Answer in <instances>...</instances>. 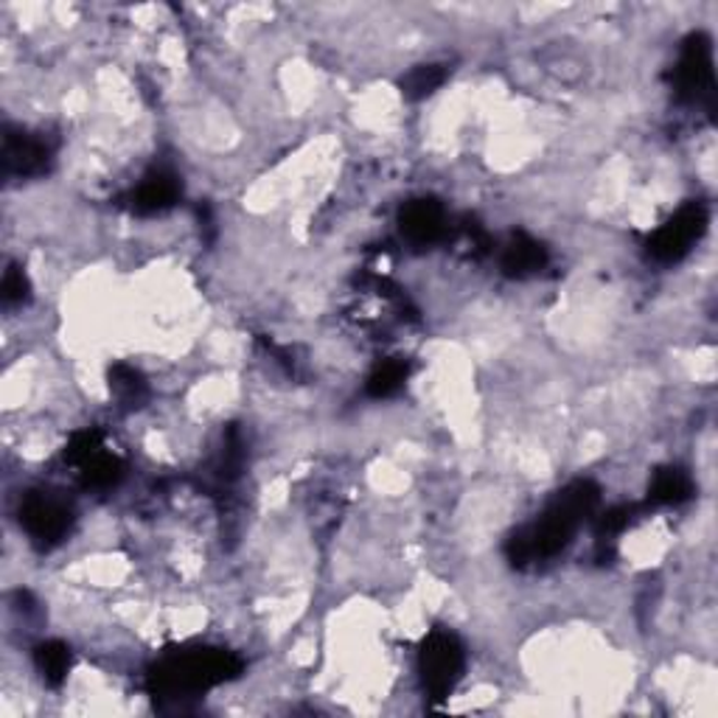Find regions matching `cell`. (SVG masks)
Segmentation results:
<instances>
[{"mask_svg": "<svg viewBox=\"0 0 718 718\" xmlns=\"http://www.w3.org/2000/svg\"><path fill=\"white\" fill-rule=\"evenodd\" d=\"M598 499L601 488L592 480H575L567 488H561L533 525L511 533L506 545L508 561L513 567H525L531 561L559 556L572 542L581 522L598 508Z\"/></svg>", "mask_w": 718, "mask_h": 718, "instance_id": "obj_1", "label": "cell"}, {"mask_svg": "<svg viewBox=\"0 0 718 718\" xmlns=\"http://www.w3.org/2000/svg\"><path fill=\"white\" fill-rule=\"evenodd\" d=\"M242 673V659L225 648H194L172 654L149 671L147 688L154 698H186L211 691Z\"/></svg>", "mask_w": 718, "mask_h": 718, "instance_id": "obj_2", "label": "cell"}, {"mask_svg": "<svg viewBox=\"0 0 718 718\" xmlns=\"http://www.w3.org/2000/svg\"><path fill=\"white\" fill-rule=\"evenodd\" d=\"M463 645L449 632H433L421 643L419 671L424 679L426 693L441 702L455 691L458 679L463 677Z\"/></svg>", "mask_w": 718, "mask_h": 718, "instance_id": "obj_3", "label": "cell"}, {"mask_svg": "<svg viewBox=\"0 0 718 718\" xmlns=\"http://www.w3.org/2000/svg\"><path fill=\"white\" fill-rule=\"evenodd\" d=\"M673 82H677L679 99L707 104L713 110L716 85H713V42L707 34L698 32L688 37Z\"/></svg>", "mask_w": 718, "mask_h": 718, "instance_id": "obj_4", "label": "cell"}, {"mask_svg": "<svg viewBox=\"0 0 718 718\" xmlns=\"http://www.w3.org/2000/svg\"><path fill=\"white\" fill-rule=\"evenodd\" d=\"M707 231V208L702 202H688L679 208L666 225L654 231L648 239V253L657 261H679L682 256L691 253V247L696 245Z\"/></svg>", "mask_w": 718, "mask_h": 718, "instance_id": "obj_5", "label": "cell"}, {"mask_svg": "<svg viewBox=\"0 0 718 718\" xmlns=\"http://www.w3.org/2000/svg\"><path fill=\"white\" fill-rule=\"evenodd\" d=\"M21 525L40 547L60 545L74 525V513L65 503L48 494H28L21 506Z\"/></svg>", "mask_w": 718, "mask_h": 718, "instance_id": "obj_6", "label": "cell"}, {"mask_svg": "<svg viewBox=\"0 0 718 718\" xmlns=\"http://www.w3.org/2000/svg\"><path fill=\"white\" fill-rule=\"evenodd\" d=\"M51 166V149L46 140L7 129L3 135V174L7 177H40Z\"/></svg>", "mask_w": 718, "mask_h": 718, "instance_id": "obj_7", "label": "cell"}, {"mask_svg": "<svg viewBox=\"0 0 718 718\" xmlns=\"http://www.w3.org/2000/svg\"><path fill=\"white\" fill-rule=\"evenodd\" d=\"M401 233L416 245H433L444 236L446 213L435 200H410L399 213Z\"/></svg>", "mask_w": 718, "mask_h": 718, "instance_id": "obj_8", "label": "cell"}, {"mask_svg": "<svg viewBox=\"0 0 718 718\" xmlns=\"http://www.w3.org/2000/svg\"><path fill=\"white\" fill-rule=\"evenodd\" d=\"M180 180L169 172H152L149 177H144L138 188L129 194V208L140 216H149V213H160L172 208L180 200Z\"/></svg>", "mask_w": 718, "mask_h": 718, "instance_id": "obj_9", "label": "cell"}, {"mask_svg": "<svg viewBox=\"0 0 718 718\" xmlns=\"http://www.w3.org/2000/svg\"><path fill=\"white\" fill-rule=\"evenodd\" d=\"M547 264V250L538 245L536 239L525 236V233H517L508 247L503 250V270L511 278H525V275L536 273Z\"/></svg>", "mask_w": 718, "mask_h": 718, "instance_id": "obj_10", "label": "cell"}, {"mask_svg": "<svg viewBox=\"0 0 718 718\" xmlns=\"http://www.w3.org/2000/svg\"><path fill=\"white\" fill-rule=\"evenodd\" d=\"M648 497L659 506H679V503H688L693 497V480L688 478V472L677 469V466H666V469H657L652 480V488H648Z\"/></svg>", "mask_w": 718, "mask_h": 718, "instance_id": "obj_11", "label": "cell"}, {"mask_svg": "<svg viewBox=\"0 0 718 718\" xmlns=\"http://www.w3.org/2000/svg\"><path fill=\"white\" fill-rule=\"evenodd\" d=\"M34 663H37V671L42 673L48 685L57 688L65 682L67 671H71V652L60 640H48V643H40L34 648Z\"/></svg>", "mask_w": 718, "mask_h": 718, "instance_id": "obj_12", "label": "cell"}, {"mask_svg": "<svg viewBox=\"0 0 718 718\" xmlns=\"http://www.w3.org/2000/svg\"><path fill=\"white\" fill-rule=\"evenodd\" d=\"M407 380V362L401 359H385L380 366L373 368V373L368 376V393L373 399H387L393 393H399L401 385Z\"/></svg>", "mask_w": 718, "mask_h": 718, "instance_id": "obj_13", "label": "cell"}, {"mask_svg": "<svg viewBox=\"0 0 718 718\" xmlns=\"http://www.w3.org/2000/svg\"><path fill=\"white\" fill-rule=\"evenodd\" d=\"M444 82H446L444 65H419L412 67L410 74L401 79V94H405L407 99L419 101L426 99V96H433Z\"/></svg>", "mask_w": 718, "mask_h": 718, "instance_id": "obj_14", "label": "cell"}, {"mask_svg": "<svg viewBox=\"0 0 718 718\" xmlns=\"http://www.w3.org/2000/svg\"><path fill=\"white\" fill-rule=\"evenodd\" d=\"M79 469L82 483H85L87 488H110L121 480V460L113 458V455H107L104 449H101L99 455H94L90 460H85Z\"/></svg>", "mask_w": 718, "mask_h": 718, "instance_id": "obj_15", "label": "cell"}, {"mask_svg": "<svg viewBox=\"0 0 718 718\" xmlns=\"http://www.w3.org/2000/svg\"><path fill=\"white\" fill-rule=\"evenodd\" d=\"M110 387L127 407H138L140 401L147 399V382L129 366H115L110 371Z\"/></svg>", "mask_w": 718, "mask_h": 718, "instance_id": "obj_16", "label": "cell"}, {"mask_svg": "<svg viewBox=\"0 0 718 718\" xmlns=\"http://www.w3.org/2000/svg\"><path fill=\"white\" fill-rule=\"evenodd\" d=\"M101 449H104V444H101V433L99 430H85V433H76L74 441L67 444L65 449V460H71V463L82 466L85 460H90L94 455H99Z\"/></svg>", "mask_w": 718, "mask_h": 718, "instance_id": "obj_17", "label": "cell"}, {"mask_svg": "<svg viewBox=\"0 0 718 718\" xmlns=\"http://www.w3.org/2000/svg\"><path fill=\"white\" fill-rule=\"evenodd\" d=\"M634 513H637V508L634 506H618V508H609L606 513H601L598 542H606V538H612V536H618V533H623L626 528L632 525Z\"/></svg>", "mask_w": 718, "mask_h": 718, "instance_id": "obj_18", "label": "cell"}, {"mask_svg": "<svg viewBox=\"0 0 718 718\" xmlns=\"http://www.w3.org/2000/svg\"><path fill=\"white\" fill-rule=\"evenodd\" d=\"M3 304L7 307H14V304H23V300L28 298V278L26 273H23L21 267L12 264L7 270V275H3Z\"/></svg>", "mask_w": 718, "mask_h": 718, "instance_id": "obj_19", "label": "cell"}]
</instances>
